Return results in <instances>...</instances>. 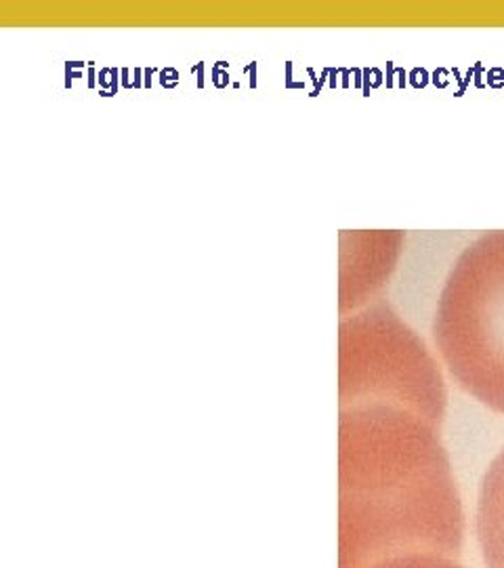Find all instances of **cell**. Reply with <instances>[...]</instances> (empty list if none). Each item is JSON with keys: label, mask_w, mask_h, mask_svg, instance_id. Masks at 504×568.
Segmentation results:
<instances>
[{"label": "cell", "mask_w": 504, "mask_h": 568, "mask_svg": "<svg viewBox=\"0 0 504 568\" xmlns=\"http://www.w3.org/2000/svg\"><path fill=\"white\" fill-rule=\"evenodd\" d=\"M475 532L485 567L504 568V448L490 464L482 480Z\"/></svg>", "instance_id": "277c9868"}, {"label": "cell", "mask_w": 504, "mask_h": 568, "mask_svg": "<svg viewBox=\"0 0 504 568\" xmlns=\"http://www.w3.org/2000/svg\"><path fill=\"white\" fill-rule=\"evenodd\" d=\"M370 568H464L450 556H435V554H410L389 558Z\"/></svg>", "instance_id": "5b68a950"}, {"label": "cell", "mask_w": 504, "mask_h": 568, "mask_svg": "<svg viewBox=\"0 0 504 568\" xmlns=\"http://www.w3.org/2000/svg\"><path fill=\"white\" fill-rule=\"evenodd\" d=\"M464 509L438 426L395 406L341 408L339 568L463 549Z\"/></svg>", "instance_id": "6da1fadb"}, {"label": "cell", "mask_w": 504, "mask_h": 568, "mask_svg": "<svg viewBox=\"0 0 504 568\" xmlns=\"http://www.w3.org/2000/svg\"><path fill=\"white\" fill-rule=\"evenodd\" d=\"M433 337L456 384L504 415V232L480 236L456 260Z\"/></svg>", "instance_id": "7a4b0ae2"}, {"label": "cell", "mask_w": 504, "mask_h": 568, "mask_svg": "<svg viewBox=\"0 0 504 568\" xmlns=\"http://www.w3.org/2000/svg\"><path fill=\"white\" fill-rule=\"evenodd\" d=\"M339 400L341 408L395 406L440 427L444 377L423 342L389 307L377 305L341 321Z\"/></svg>", "instance_id": "3957f363"}]
</instances>
